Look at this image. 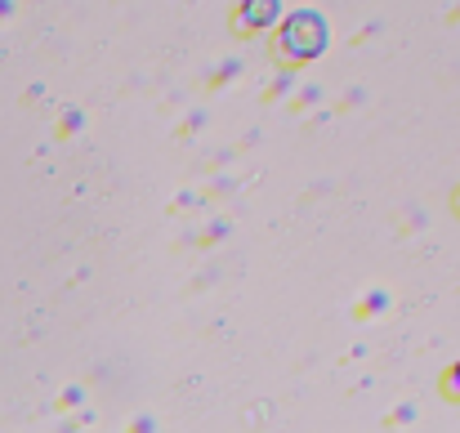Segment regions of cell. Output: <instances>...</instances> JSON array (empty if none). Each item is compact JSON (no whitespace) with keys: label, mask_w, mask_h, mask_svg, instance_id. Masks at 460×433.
Wrapping results in <instances>:
<instances>
[{"label":"cell","mask_w":460,"mask_h":433,"mask_svg":"<svg viewBox=\"0 0 460 433\" xmlns=\"http://www.w3.org/2000/svg\"><path fill=\"white\" fill-rule=\"evenodd\" d=\"M322 45H326V27H322L317 13H296L282 27V54L287 58H313Z\"/></svg>","instance_id":"1"},{"label":"cell","mask_w":460,"mask_h":433,"mask_svg":"<svg viewBox=\"0 0 460 433\" xmlns=\"http://www.w3.org/2000/svg\"><path fill=\"white\" fill-rule=\"evenodd\" d=\"M443 389H447L452 398H460V362L452 367V371H447V384H443Z\"/></svg>","instance_id":"2"}]
</instances>
